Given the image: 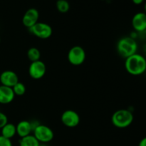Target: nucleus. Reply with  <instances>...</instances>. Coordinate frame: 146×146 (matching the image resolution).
Returning <instances> with one entry per match:
<instances>
[{
    "instance_id": "1",
    "label": "nucleus",
    "mask_w": 146,
    "mask_h": 146,
    "mask_svg": "<svg viewBox=\"0 0 146 146\" xmlns=\"http://www.w3.org/2000/svg\"><path fill=\"white\" fill-rule=\"evenodd\" d=\"M125 68L127 72L133 76H140L146 70L145 57L139 54H135L125 58Z\"/></svg>"
},
{
    "instance_id": "2",
    "label": "nucleus",
    "mask_w": 146,
    "mask_h": 146,
    "mask_svg": "<svg viewBox=\"0 0 146 146\" xmlns=\"http://www.w3.org/2000/svg\"><path fill=\"white\" fill-rule=\"evenodd\" d=\"M116 48L117 51L120 56L126 58L136 54L138 50V44L132 37L125 36L118 40Z\"/></svg>"
},
{
    "instance_id": "3",
    "label": "nucleus",
    "mask_w": 146,
    "mask_h": 146,
    "mask_svg": "<svg viewBox=\"0 0 146 146\" xmlns=\"http://www.w3.org/2000/svg\"><path fill=\"white\" fill-rule=\"evenodd\" d=\"M133 121V115L127 109H120L114 112L111 117L113 125L118 128H125L130 126Z\"/></svg>"
},
{
    "instance_id": "4",
    "label": "nucleus",
    "mask_w": 146,
    "mask_h": 146,
    "mask_svg": "<svg viewBox=\"0 0 146 146\" xmlns=\"http://www.w3.org/2000/svg\"><path fill=\"white\" fill-rule=\"evenodd\" d=\"M33 135L40 143H47L54 139V133L51 128L46 125L38 123L32 131Z\"/></svg>"
},
{
    "instance_id": "5",
    "label": "nucleus",
    "mask_w": 146,
    "mask_h": 146,
    "mask_svg": "<svg viewBox=\"0 0 146 146\" xmlns=\"http://www.w3.org/2000/svg\"><path fill=\"white\" fill-rule=\"evenodd\" d=\"M86 57V51L81 46H74L68 53V61L71 65L80 66L84 63Z\"/></svg>"
},
{
    "instance_id": "6",
    "label": "nucleus",
    "mask_w": 146,
    "mask_h": 146,
    "mask_svg": "<svg viewBox=\"0 0 146 146\" xmlns=\"http://www.w3.org/2000/svg\"><path fill=\"white\" fill-rule=\"evenodd\" d=\"M31 34L41 39H47L51 36L53 29L49 24L44 22H37L29 29Z\"/></svg>"
},
{
    "instance_id": "7",
    "label": "nucleus",
    "mask_w": 146,
    "mask_h": 146,
    "mask_svg": "<svg viewBox=\"0 0 146 146\" xmlns=\"http://www.w3.org/2000/svg\"><path fill=\"white\" fill-rule=\"evenodd\" d=\"M46 71V64L41 60L31 62L29 67V74L33 79H41L44 76Z\"/></svg>"
},
{
    "instance_id": "8",
    "label": "nucleus",
    "mask_w": 146,
    "mask_h": 146,
    "mask_svg": "<svg viewBox=\"0 0 146 146\" xmlns=\"http://www.w3.org/2000/svg\"><path fill=\"white\" fill-rule=\"evenodd\" d=\"M62 123L68 128H75L80 123V116L78 113L73 110H66L61 116Z\"/></svg>"
},
{
    "instance_id": "9",
    "label": "nucleus",
    "mask_w": 146,
    "mask_h": 146,
    "mask_svg": "<svg viewBox=\"0 0 146 146\" xmlns=\"http://www.w3.org/2000/svg\"><path fill=\"white\" fill-rule=\"evenodd\" d=\"M39 12L35 8H30L24 13L22 18V23L27 28L29 29L38 22Z\"/></svg>"
},
{
    "instance_id": "10",
    "label": "nucleus",
    "mask_w": 146,
    "mask_h": 146,
    "mask_svg": "<svg viewBox=\"0 0 146 146\" xmlns=\"http://www.w3.org/2000/svg\"><path fill=\"white\" fill-rule=\"evenodd\" d=\"M18 82V75L14 71L7 70V71H3L0 74V83H1V85L12 88Z\"/></svg>"
},
{
    "instance_id": "11",
    "label": "nucleus",
    "mask_w": 146,
    "mask_h": 146,
    "mask_svg": "<svg viewBox=\"0 0 146 146\" xmlns=\"http://www.w3.org/2000/svg\"><path fill=\"white\" fill-rule=\"evenodd\" d=\"M132 26L134 30L138 32H143L146 30V14L144 12H138L132 19Z\"/></svg>"
},
{
    "instance_id": "12",
    "label": "nucleus",
    "mask_w": 146,
    "mask_h": 146,
    "mask_svg": "<svg viewBox=\"0 0 146 146\" xmlns=\"http://www.w3.org/2000/svg\"><path fill=\"white\" fill-rule=\"evenodd\" d=\"M15 98L12 88L0 85V104L7 105L14 101Z\"/></svg>"
},
{
    "instance_id": "13",
    "label": "nucleus",
    "mask_w": 146,
    "mask_h": 146,
    "mask_svg": "<svg viewBox=\"0 0 146 146\" xmlns=\"http://www.w3.org/2000/svg\"><path fill=\"white\" fill-rule=\"evenodd\" d=\"M17 134L20 138H24L27 135H31L33 131V127L31 123L28 121H21L16 125Z\"/></svg>"
},
{
    "instance_id": "14",
    "label": "nucleus",
    "mask_w": 146,
    "mask_h": 146,
    "mask_svg": "<svg viewBox=\"0 0 146 146\" xmlns=\"http://www.w3.org/2000/svg\"><path fill=\"white\" fill-rule=\"evenodd\" d=\"M17 134L16 125L11 123H7L1 128V135L7 139L11 140Z\"/></svg>"
},
{
    "instance_id": "15",
    "label": "nucleus",
    "mask_w": 146,
    "mask_h": 146,
    "mask_svg": "<svg viewBox=\"0 0 146 146\" xmlns=\"http://www.w3.org/2000/svg\"><path fill=\"white\" fill-rule=\"evenodd\" d=\"M40 143L33 135L21 138L19 141V146H39Z\"/></svg>"
},
{
    "instance_id": "16",
    "label": "nucleus",
    "mask_w": 146,
    "mask_h": 146,
    "mask_svg": "<svg viewBox=\"0 0 146 146\" xmlns=\"http://www.w3.org/2000/svg\"><path fill=\"white\" fill-rule=\"evenodd\" d=\"M27 55L29 60L31 62L38 61L41 58V52L36 47H31L30 48H29V50L27 51Z\"/></svg>"
},
{
    "instance_id": "17",
    "label": "nucleus",
    "mask_w": 146,
    "mask_h": 146,
    "mask_svg": "<svg viewBox=\"0 0 146 146\" xmlns=\"http://www.w3.org/2000/svg\"><path fill=\"white\" fill-rule=\"evenodd\" d=\"M11 88H12L14 95L18 96H21L24 95L26 91H27L25 85L23 83L19 82V81L17 84H16Z\"/></svg>"
},
{
    "instance_id": "18",
    "label": "nucleus",
    "mask_w": 146,
    "mask_h": 146,
    "mask_svg": "<svg viewBox=\"0 0 146 146\" xmlns=\"http://www.w3.org/2000/svg\"><path fill=\"white\" fill-rule=\"evenodd\" d=\"M56 5L57 10L61 13L68 12L70 9L69 3L66 0H57Z\"/></svg>"
},
{
    "instance_id": "19",
    "label": "nucleus",
    "mask_w": 146,
    "mask_h": 146,
    "mask_svg": "<svg viewBox=\"0 0 146 146\" xmlns=\"http://www.w3.org/2000/svg\"><path fill=\"white\" fill-rule=\"evenodd\" d=\"M8 123V118L7 115L0 111V129Z\"/></svg>"
},
{
    "instance_id": "20",
    "label": "nucleus",
    "mask_w": 146,
    "mask_h": 146,
    "mask_svg": "<svg viewBox=\"0 0 146 146\" xmlns=\"http://www.w3.org/2000/svg\"><path fill=\"white\" fill-rule=\"evenodd\" d=\"M0 146H13L11 140L7 139L0 135Z\"/></svg>"
},
{
    "instance_id": "21",
    "label": "nucleus",
    "mask_w": 146,
    "mask_h": 146,
    "mask_svg": "<svg viewBox=\"0 0 146 146\" xmlns=\"http://www.w3.org/2000/svg\"><path fill=\"white\" fill-rule=\"evenodd\" d=\"M138 146H146V138H143L138 143Z\"/></svg>"
},
{
    "instance_id": "22",
    "label": "nucleus",
    "mask_w": 146,
    "mask_h": 146,
    "mask_svg": "<svg viewBox=\"0 0 146 146\" xmlns=\"http://www.w3.org/2000/svg\"><path fill=\"white\" fill-rule=\"evenodd\" d=\"M143 1L144 0H132L133 3L136 4V5H140V4H141L143 2Z\"/></svg>"
},
{
    "instance_id": "23",
    "label": "nucleus",
    "mask_w": 146,
    "mask_h": 146,
    "mask_svg": "<svg viewBox=\"0 0 146 146\" xmlns=\"http://www.w3.org/2000/svg\"><path fill=\"white\" fill-rule=\"evenodd\" d=\"M39 146H48V145H47L46 144H45V143H40Z\"/></svg>"
},
{
    "instance_id": "24",
    "label": "nucleus",
    "mask_w": 146,
    "mask_h": 146,
    "mask_svg": "<svg viewBox=\"0 0 146 146\" xmlns=\"http://www.w3.org/2000/svg\"><path fill=\"white\" fill-rule=\"evenodd\" d=\"M0 44H1V37H0Z\"/></svg>"
}]
</instances>
